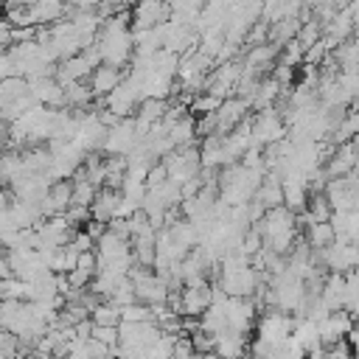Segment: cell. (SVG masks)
<instances>
[{"label": "cell", "instance_id": "obj_26", "mask_svg": "<svg viewBox=\"0 0 359 359\" xmlns=\"http://www.w3.org/2000/svg\"><path fill=\"white\" fill-rule=\"evenodd\" d=\"M244 359H247V356H244Z\"/></svg>", "mask_w": 359, "mask_h": 359}, {"label": "cell", "instance_id": "obj_19", "mask_svg": "<svg viewBox=\"0 0 359 359\" xmlns=\"http://www.w3.org/2000/svg\"><path fill=\"white\" fill-rule=\"evenodd\" d=\"M81 230H84V233H87V236L95 241V238H101V233L107 230V224H104V222H95V219H87Z\"/></svg>", "mask_w": 359, "mask_h": 359}, {"label": "cell", "instance_id": "obj_14", "mask_svg": "<svg viewBox=\"0 0 359 359\" xmlns=\"http://www.w3.org/2000/svg\"><path fill=\"white\" fill-rule=\"evenodd\" d=\"M303 210L309 213L311 222H328V216H331V205H328V199L323 194H309Z\"/></svg>", "mask_w": 359, "mask_h": 359}, {"label": "cell", "instance_id": "obj_13", "mask_svg": "<svg viewBox=\"0 0 359 359\" xmlns=\"http://www.w3.org/2000/svg\"><path fill=\"white\" fill-rule=\"evenodd\" d=\"M95 185L90 180H73V191H70V205L79 208H90V202L95 199Z\"/></svg>", "mask_w": 359, "mask_h": 359}, {"label": "cell", "instance_id": "obj_8", "mask_svg": "<svg viewBox=\"0 0 359 359\" xmlns=\"http://www.w3.org/2000/svg\"><path fill=\"white\" fill-rule=\"evenodd\" d=\"M93 93L87 87V81H70L65 84V107L67 109H90L93 104Z\"/></svg>", "mask_w": 359, "mask_h": 359}, {"label": "cell", "instance_id": "obj_24", "mask_svg": "<svg viewBox=\"0 0 359 359\" xmlns=\"http://www.w3.org/2000/svg\"><path fill=\"white\" fill-rule=\"evenodd\" d=\"M6 137H8V121L0 118V146H6Z\"/></svg>", "mask_w": 359, "mask_h": 359}, {"label": "cell", "instance_id": "obj_6", "mask_svg": "<svg viewBox=\"0 0 359 359\" xmlns=\"http://www.w3.org/2000/svg\"><path fill=\"white\" fill-rule=\"evenodd\" d=\"M210 306V283L202 286H182L180 289V314L199 317Z\"/></svg>", "mask_w": 359, "mask_h": 359}, {"label": "cell", "instance_id": "obj_7", "mask_svg": "<svg viewBox=\"0 0 359 359\" xmlns=\"http://www.w3.org/2000/svg\"><path fill=\"white\" fill-rule=\"evenodd\" d=\"M118 202H121V191L98 188V191H95V199L90 202V219H95V222H104V224H107L109 219H115Z\"/></svg>", "mask_w": 359, "mask_h": 359}, {"label": "cell", "instance_id": "obj_1", "mask_svg": "<svg viewBox=\"0 0 359 359\" xmlns=\"http://www.w3.org/2000/svg\"><path fill=\"white\" fill-rule=\"evenodd\" d=\"M286 123L280 118V112L275 107H266V109H258L255 118H250V137L255 146H269L280 137H286Z\"/></svg>", "mask_w": 359, "mask_h": 359}, {"label": "cell", "instance_id": "obj_5", "mask_svg": "<svg viewBox=\"0 0 359 359\" xmlns=\"http://www.w3.org/2000/svg\"><path fill=\"white\" fill-rule=\"evenodd\" d=\"M121 79H123L121 67L101 62V65H95V67L90 70V76H87V87H90V93H93L95 98H104L107 93H112V90L121 84Z\"/></svg>", "mask_w": 359, "mask_h": 359}, {"label": "cell", "instance_id": "obj_23", "mask_svg": "<svg viewBox=\"0 0 359 359\" xmlns=\"http://www.w3.org/2000/svg\"><path fill=\"white\" fill-rule=\"evenodd\" d=\"M6 278H11V264H8L6 252H3V255H0V280H6Z\"/></svg>", "mask_w": 359, "mask_h": 359}, {"label": "cell", "instance_id": "obj_17", "mask_svg": "<svg viewBox=\"0 0 359 359\" xmlns=\"http://www.w3.org/2000/svg\"><path fill=\"white\" fill-rule=\"evenodd\" d=\"M194 356V345H191V339H188V334H177V339H174V345H171V359H191Z\"/></svg>", "mask_w": 359, "mask_h": 359}, {"label": "cell", "instance_id": "obj_25", "mask_svg": "<svg viewBox=\"0 0 359 359\" xmlns=\"http://www.w3.org/2000/svg\"><path fill=\"white\" fill-rule=\"evenodd\" d=\"M191 359H219V356H216L213 351H208V353H194Z\"/></svg>", "mask_w": 359, "mask_h": 359}, {"label": "cell", "instance_id": "obj_3", "mask_svg": "<svg viewBox=\"0 0 359 359\" xmlns=\"http://www.w3.org/2000/svg\"><path fill=\"white\" fill-rule=\"evenodd\" d=\"M25 81H28V93L36 104L50 107V109L65 107V87L53 76H39V79H25Z\"/></svg>", "mask_w": 359, "mask_h": 359}, {"label": "cell", "instance_id": "obj_21", "mask_svg": "<svg viewBox=\"0 0 359 359\" xmlns=\"http://www.w3.org/2000/svg\"><path fill=\"white\" fill-rule=\"evenodd\" d=\"M73 331H76V337H79V339H87V337H90V331H93V320L87 317V320L76 323V325H73Z\"/></svg>", "mask_w": 359, "mask_h": 359}, {"label": "cell", "instance_id": "obj_10", "mask_svg": "<svg viewBox=\"0 0 359 359\" xmlns=\"http://www.w3.org/2000/svg\"><path fill=\"white\" fill-rule=\"evenodd\" d=\"M306 241L311 250H323L331 241H337V236H334V227L328 222H311V224H306Z\"/></svg>", "mask_w": 359, "mask_h": 359}, {"label": "cell", "instance_id": "obj_2", "mask_svg": "<svg viewBox=\"0 0 359 359\" xmlns=\"http://www.w3.org/2000/svg\"><path fill=\"white\" fill-rule=\"evenodd\" d=\"M132 28H154L171 17V8L165 0H137L132 3Z\"/></svg>", "mask_w": 359, "mask_h": 359}, {"label": "cell", "instance_id": "obj_11", "mask_svg": "<svg viewBox=\"0 0 359 359\" xmlns=\"http://www.w3.org/2000/svg\"><path fill=\"white\" fill-rule=\"evenodd\" d=\"M90 320L95 325H118L121 323V306H115L112 300H98L90 309Z\"/></svg>", "mask_w": 359, "mask_h": 359}, {"label": "cell", "instance_id": "obj_16", "mask_svg": "<svg viewBox=\"0 0 359 359\" xmlns=\"http://www.w3.org/2000/svg\"><path fill=\"white\" fill-rule=\"evenodd\" d=\"M188 339H191V345H194V353H208V351H213V334H208V331H202V328L191 331Z\"/></svg>", "mask_w": 359, "mask_h": 359}, {"label": "cell", "instance_id": "obj_12", "mask_svg": "<svg viewBox=\"0 0 359 359\" xmlns=\"http://www.w3.org/2000/svg\"><path fill=\"white\" fill-rule=\"evenodd\" d=\"M165 107H168V101H163V98H140L132 115L140 118V121H146V123H154V121L163 118Z\"/></svg>", "mask_w": 359, "mask_h": 359}, {"label": "cell", "instance_id": "obj_9", "mask_svg": "<svg viewBox=\"0 0 359 359\" xmlns=\"http://www.w3.org/2000/svg\"><path fill=\"white\" fill-rule=\"evenodd\" d=\"M168 140L174 143V146H185V143H194L196 140V121L185 112L180 121H174L171 126H168Z\"/></svg>", "mask_w": 359, "mask_h": 359}, {"label": "cell", "instance_id": "obj_20", "mask_svg": "<svg viewBox=\"0 0 359 359\" xmlns=\"http://www.w3.org/2000/svg\"><path fill=\"white\" fill-rule=\"evenodd\" d=\"M8 76H14V62H11L8 53H0V81L8 79Z\"/></svg>", "mask_w": 359, "mask_h": 359}, {"label": "cell", "instance_id": "obj_18", "mask_svg": "<svg viewBox=\"0 0 359 359\" xmlns=\"http://www.w3.org/2000/svg\"><path fill=\"white\" fill-rule=\"evenodd\" d=\"M76 269H87V272H95V250L79 252V258H76Z\"/></svg>", "mask_w": 359, "mask_h": 359}, {"label": "cell", "instance_id": "obj_15", "mask_svg": "<svg viewBox=\"0 0 359 359\" xmlns=\"http://www.w3.org/2000/svg\"><path fill=\"white\" fill-rule=\"evenodd\" d=\"M90 337L112 348V345H118V325H95V323H93V331H90Z\"/></svg>", "mask_w": 359, "mask_h": 359}, {"label": "cell", "instance_id": "obj_4", "mask_svg": "<svg viewBox=\"0 0 359 359\" xmlns=\"http://www.w3.org/2000/svg\"><path fill=\"white\" fill-rule=\"evenodd\" d=\"M244 112H250L247 101H241V98H236V95H227V98L216 107V112H213V118H216V129H213V135H227L238 121L247 118Z\"/></svg>", "mask_w": 359, "mask_h": 359}, {"label": "cell", "instance_id": "obj_22", "mask_svg": "<svg viewBox=\"0 0 359 359\" xmlns=\"http://www.w3.org/2000/svg\"><path fill=\"white\" fill-rule=\"evenodd\" d=\"M0 45H3V48L11 45V25H8L6 17H0Z\"/></svg>", "mask_w": 359, "mask_h": 359}]
</instances>
